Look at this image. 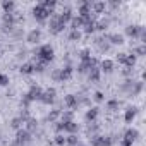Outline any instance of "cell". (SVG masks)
I'll return each instance as SVG.
<instances>
[{
    "mask_svg": "<svg viewBox=\"0 0 146 146\" xmlns=\"http://www.w3.org/2000/svg\"><path fill=\"white\" fill-rule=\"evenodd\" d=\"M53 55H55L53 48H52L50 45H43V46H40V48H38L35 60H40V62H43V64H48V62H52V60H53Z\"/></svg>",
    "mask_w": 146,
    "mask_h": 146,
    "instance_id": "cell-1",
    "label": "cell"
},
{
    "mask_svg": "<svg viewBox=\"0 0 146 146\" xmlns=\"http://www.w3.org/2000/svg\"><path fill=\"white\" fill-rule=\"evenodd\" d=\"M52 16H53V12L46 11L41 4H38V5H35V7H33V17H35L36 21H40V23L46 21V19H48V17H52Z\"/></svg>",
    "mask_w": 146,
    "mask_h": 146,
    "instance_id": "cell-2",
    "label": "cell"
},
{
    "mask_svg": "<svg viewBox=\"0 0 146 146\" xmlns=\"http://www.w3.org/2000/svg\"><path fill=\"white\" fill-rule=\"evenodd\" d=\"M64 24L58 21V14H53L52 17H50V31L53 33V35H58L60 31H64Z\"/></svg>",
    "mask_w": 146,
    "mask_h": 146,
    "instance_id": "cell-3",
    "label": "cell"
},
{
    "mask_svg": "<svg viewBox=\"0 0 146 146\" xmlns=\"http://www.w3.org/2000/svg\"><path fill=\"white\" fill-rule=\"evenodd\" d=\"M41 95H43V90L40 88V86H36V84H33L31 88H29V91L26 93V98L29 100V102H40V98H41Z\"/></svg>",
    "mask_w": 146,
    "mask_h": 146,
    "instance_id": "cell-4",
    "label": "cell"
},
{
    "mask_svg": "<svg viewBox=\"0 0 146 146\" xmlns=\"http://www.w3.org/2000/svg\"><path fill=\"white\" fill-rule=\"evenodd\" d=\"M55 95H57L55 88H48V90H45V91H43V95H41L40 102H41V103H45V105H52V103H53V100H55Z\"/></svg>",
    "mask_w": 146,
    "mask_h": 146,
    "instance_id": "cell-5",
    "label": "cell"
},
{
    "mask_svg": "<svg viewBox=\"0 0 146 146\" xmlns=\"http://www.w3.org/2000/svg\"><path fill=\"white\" fill-rule=\"evenodd\" d=\"M16 141L19 143V144H28L29 141H31V132H28L26 129H19L17 132H16Z\"/></svg>",
    "mask_w": 146,
    "mask_h": 146,
    "instance_id": "cell-6",
    "label": "cell"
},
{
    "mask_svg": "<svg viewBox=\"0 0 146 146\" xmlns=\"http://www.w3.org/2000/svg\"><path fill=\"white\" fill-rule=\"evenodd\" d=\"M41 40V29H31L29 33H28V36H26V41L28 43H31V45H35V43H38Z\"/></svg>",
    "mask_w": 146,
    "mask_h": 146,
    "instance_id": "cell-7",
    "label": "cell"
},
{
    "mask_svg": "<svg viewBox=\"0 0 146 146\" xmlns=\"http://www.w3.org/2000/svg\"><path fill=\"white\" fill-rule=\"evenodd\" d=\"M95 67H96V58H90V60L81 62L79 67H78V70H79V72H90V70L95 69Z\"/></svg>",
    "mask_w": 146,
    "mask_h": 146,
    "instance_id": "cell-8",
    "label": "cell"
},
{
    "mask_svg": "<svg viewBox=\"0 0 146 146\" xmlns=\"http://www.w3.org/2000/svg\"><path fill=\"white\" fill-rule=\"evenodd\" d=\"M110 144H112V139L105 136H95L91 139V146H110Z\"/></svg>",
    "mask_w": 146,
    "mask_h": 146,
    "instance_id": "cell-9",
    "label": "cell"
},
{
    "mask_svg": "<svg viewBox=\"0 0 146 146\" xmlns=\"http://www.w3.org/2000/svg\"><path fill=\"white\" fill-rule=\"evenodd\" d=\"M70 19H72V9H70V7H65V9L58 14V21L65 26L67 23H70Z\"/></svg>",
    "mask_w": 146,
    "mask_h": 146,
    "instance_id": "cell-10",
    "label": "cell"
},
{
    "mask_svg": "<svg viewBox=\"0 0 146 146\" xmlns=\"http://www.w3.org/2000/svg\"><path fill=\"white\" fill-rule=\"evenodd\" d=\"M143 26H137V24H129L125 28V35L131 36V38H139V33H141Z\"/></svg>",
    "mask_w": 146,
    "mask_h": 146,
    "instance_id": "cell-11",
    "label": "cell"
},
{
    "mask_svg": "<svg viewBox=\"0 0 146 146\" xmlns=\"http://www.w3.org/2000/svg\"><path fill=\"white\" fill-rule=\"evenodd\" d=\"M84 24H86V21H84L83 17L72 16V19H70V28H72V29H79V31H81V28H84Z\"/></svg>",
    "mask_w": 146,
    "mask_h": 146,
    "instance_id": "cell-12",
    "label": "cell"
},
{
    "mask_svg": "<svg viewBox=\"0 0 146 146\" xmlns=\"http://www.w3.org/2000/svg\"><path fill=\"white\" fill-rule=\"evenodd\" d=\"M72 74H74V69H72L70 65H67V67L60 69V83H64V81L70 79V78H72Z\"/></svg>",
    "mask_w": 146,
    "mask_h": 146,
    "instance_id": "cell-13",
    "label": "cell"
},
{
    "mask_svg": "<svg viewBox=\"0 0 146 146\" xmlns=\"http://www.w3.org/2000/svg\"><path fill=\"white\" fill-rule=\"evenodd\" d=\"M136 113H137V108H136V107H129V108L125 110V113H124V120H125V124H131V122L134 120Z\"/></svg>",
    "mask_w": 146,
    "mask_h": 146,
    "instance_id": "cell-14",
    "label": "cell"
},
{
    "mask_svg": "<svg viewBox=\"0 0 146 146\" xmlns=\"http://www.w3.org/2000/svg\"><path fill=\"white\" fill-rule=\"evenodd\" d=\"M105 9H107V4L105 2H91V12H95V14H102V12H105Z\"/></svg>",
    "mask_w": 146,
    "mask_h": 146,
    "instance_id": "cell-15",
    "label": "cell"
},
{
    "mask_svg": "<svg viewBox=\"0 0 146 146\" xmlns=\"http://www.w3.org/2000/svg\"><path fill=\"white\" fill-rule=\"evenodd\" d=\"M100 76H102V70H100L98 67H95V69H91V70L88 72V79H90L91 83H98V81H100Z\"/></svg>",
    "mask_w": 146,
    "mask_h": 146,
    "instance_id": "cell-16",
    "label": "cell"
},
{
    "mask_svg": "<svg viewBox=\"0 0 146 146\" xmlns=\"http://www.w3.org/2000/svg\"><path fill=\"white\" fill-rule=\"evenodd\" d=\"M64 103H65L69 108H76V107H78V96H76V95H65Z\"/></svg>",
    "mask_w": 146,
    "mask_h": 146,
    "instance_id": "cell-17",
    "label": "cell"
},
{
    "mask_svg": "<svg viewBox=\"0 0 146 146\" xmlns=\"http://www.w3.org/2000/svg\"><path fill=\"white\" fill-rule=\"evenodd\" d=\"M19 70H21V74H24V76H31L35 72V65H33V62H26V64L21 65Z\"/></svg>",
    "mask_w": 146,
    "mask_h": 146,
    "instance_id": "cell-18",
    "label": "cell"
},
{
    "mask_svg": "<svg viewBox=\"0 0 146 146\" xmlns=\"http://www.w3.org/2000/svg\"><path fill=\"white\" fill-rule=\"evenodd\" d=\"M107 40H108V43H112V45H122V43H124V36H122V35H119V33L108 35V36H107Z\"/></svg>",
    "mask_w": 146,
    "mask_h": 146,
    "instance_id": "cell-19",
    "label": "cell"
},
{
    "mask_svg": "<svg viewBox=\"0 0 146 146\" xmlns=\"http://www.w3.org/2000/svg\"><path fill=\"white\" fill-rule=\"evenodd\" d=\"M98 69L103 70V72H112V70H113V62H112L110 58H105V60H102V64H100Z\"/></svg>",
    "mask_w": 146,
    "mask_h": 146,
    "instance_id": "cell-20",
    "label": "cell"
},
{
    "mask_svg": "<svg viewBox=\"0 0 146 146\" xmlns=\"http://www.w3.org/2000/svg\"><path fill=\"white\" fill-rule=\"evenodd\" d=\"M2 9H4V14H12V11L16 9V4L12 2V0H4Z\"/></svg>",
    "mask_w": 146,
    "mask_h": 146,
    "instance_id": "cell-21",
    "label": "cell"
},
{
    "mask_svg": "<svg viewBox=\"0 0 146 146\" xmlns=\"http://www.w3.org/2000/svg\"><path fill=\"white\" fill-rule=\"evenodd\" d=\"M78 129H79L78 122L70 120V122H65V131H64V132H69V134H76V132H78Z\"/></svg>",
    "mask_w": 146,
    "mask_h": 146,
    "instance_id": "cell-22",
    "label": "cell"
},
{
    "mask_svg": "<svg viewBox=\"0 0 146 146\" xmlns=\"http://www.w3.org/2000/svg\"><path fill=\"white\" fill-rule=\"evenodd\" d=\"M96 117H98V108H96V107L90 108V110L86 112V115H84V119H86L88 122H95V120H96Z\"/></svg>",
    "mask_w": 146,
    "mask_h": 146,
    "instance_id": "cell-23",
    "label": "cell"
},
{
    "mask_svg": "<svg viewBox=\"0 0 146 146\" xmlns=\"http://www.w3.org/2000/svg\"><path fill=\"white\" fill-rule=\"evenodd\" d=\"M124 137H125V139H129V141H132V143H134V141H136V139H137V137H139V132H137V131H136V129H127V131H125V132H124Z\"/></svg>",
    "mask_w": 146,
    "mask_h": 146,
    "instance_id": "cell-24",
    "label": "cell"
},
{
    "mask_svg": "<svg viewBox=\"0 0 146 146\" xmlns=\"http://www.w3.org/2000/svg\"><path fill=\"white\" fill-rule=\"evenodd\" d=\"M136 60H137V57H136V55H132V53H127V57H125V62H124V67H127V69L134 67V65H136Z\"/></svg>",
    "mask_w": 146,
    "mask_h": 146,
    "instance_id": "cell-25",
    "label": "cell"
},
{
    "mask_svg": "<svg viewBox=\"0 0 146 146\" xmlns=\"http://www.w3.org/2000/svg\"><path fill=\"white\" fill-rule=\"evenodd\" d=\"M119 107H120V102L119 100H108L107 102V110H110V112L119 110Z\"/></svg>",
    "mask_w": 146,
    "mask_h": 146,
    "instance_id": "cell-26",
    "label": "cell"
},
{
    "mask_svg": "<svg viewBox=\"0 0 146 146\" xmlns=\"http://www.w3.org/2000/svg\"><path fill=\"white\" fill-rule=\"evenodd\" d=\"M23 124H24V122H23V119H21V117H14V119L11 120V127H12V129H16V131L23 129Z\"/></svg>",
    "mask_w": 146,
    "mask_h": 146,
    "instance_id": "cell-27",
    "label": "cell"
},
{
    "mask_svg": "<svg viewBox=\"0 0 146 146\" xmlns=\"http://www.w3.org/2000/svg\"><path fill=\"white\" fill-rule=\"evenodd\" d=\"M81 36H83V33H81L79 29H72V31L69 33V40H70V41H79Z\"/></svg>",
    "mask_w": 146,
    "mask_h": 146,
    "instance_id": "cell-28",
    "label": "cell"
},
{
    "mask_svg": "<svg viewBox=\"0 0 146 146\" xmlns=\"http://www.w3.org/2000/svg\"><path fill=\"white\" fill-rule=\"evenodd\" d=\"M65 144H69V146H76V144H79L78 136H76V134H69V136L65 137Z\"/></svg>",
    "mask_w": 146,
    "mask_h": 146,
    "instance_id": "cell-29",
    "label": "cell"
},
{
    "mask_svg": "<svg viewBox=\"0 0 146 146\" xmlns=\"http://www.w3.org/2000/svg\"><path fill=\"white\" fill-rule=\"evenodd\" d=\"M144 53H146V45H139L132 50V55H136V57H143Z\"/></svg>",
    "mask_w": 146,
    "mask_h": 146,
    "instance_id": "cell-30",
    "label": "cell"
},
{
    "mask_svg": "<svg viewBox=\"0 0 146 146\" xmlns=\"http://www.w3.org/2000/svg\"><path fill=\"white\" fill-rule=\"evenodd\" d=\"M2 21H4V26H12L14 24V14H4Z\"/></svg>",
    "mask_w": 146,
    "mask_h": 146,
    "instance_id": "cell-31",
    "label": "cell"
},
{
    "mask_svg": "<svg viewBox=\"0 0 146 146\" xmlns=\"http://www.w3.org/2000/svg\"><path fill=\"white\" fill-rule=\"evenodd\" d=\"M60 113H62L60 110H57V108H53V110H50V113H48V117H46V119H48L50 122H53V120H57V119L60 117Z\"/></svg>",
    "mask_w": 146,
    "mask_h": 146,
    "instance_id": "cell-32",
    "label": "cell"
},
{
    "mask_svg": "<svg viewBox=\"0 0 146 146\" xmlns=\"http://www.w3.org/2000/svg\"><path fill=\"white\" fill-rule=\"evenodd\" d=\"M79 58H81V62H84V60H90V58H91V52H90L88 48L81 50V52H79Z\"/></svg>",
    "mask_w": 146,
    "mask_h": 146,
    "instance_id": "cell-33",
    "label": "cell"
},
{
    "mask_svg": "<svg viewBox=\"0 0 146 146\" xmlns=\"http://www.w3.org/2000/svg\"><path fill=\"white\" fill-rule=\"evenodd\" d=\"M26 124H28V127H26V131H28V132L35 131V129H36V125H38V122H36L35 119H28V120H26Z\"/></svg>",
    "mask_w": 146,
    "mask_h": 146,
    "instance_id": "cell-34",
    "label": "cell"
},
{
    "mask_svg": "<svg viewBox=\"0 0 146 146\" xmlns=\"http://www.w3.org/2000/svg\"><path fill=\"white\" fill-rule=\"evenodd\" d=\"M93 100H95L96 103H103V102H105V95H103L102 91H96V93L93 95Z\"/></svg>",
    "mask_w": 146,
    "mask_h": 146,
    "instance_id": "cell-35",
    "label": "cell"
},
{
    "mask_svg": "<svg viewBox=\"0 0 146 146\" xmlns=\"http://www.w3.org/2000/svg\"><path fill=\"white\" fill-rule=\"evenodd\" d=\"M60 117H62V122H70L72 120V112H64V113H60Z\"/></svg>",
    "mask_w": 146,
    "mask_h": 146,
    "instance_id": "cell-36",
    "label": "cell"
},
{
    "mask_svg": "<svg viewBox=\"0 0 146 146\" xmlns=\"http://www.w3.org/2000/svg\"><path fill=\"white\" fill-rule=\"evenodd\" d=\"M52 79H53L55 83H60V69H55V70L52 72Z\"/></svg>",
    "mask_w": 146,
    "mask_h": 146,
    "instance_id": "cell-37",
    "label": "cell"
},
{
    "mask_svg": "<svg viewBox=\"0 0 146 146\" xmlns=\"http://www.w3.org/2000/svg\"><path fill=\"white\" fill-rule=\"evenodd\" d=\"M9 84V76L7 74H0V86H7Z\"/></svg>",
    "mask_w": 146,
    "mask_h": 146,
    "instance_id": "cell-38",
    "label": "cell"
},
{
    "mask_svg": "<svg viewBox=\"0 0 146 146\" xmlns=\"http://www.w3.org/2000/svg\"><path fill=\"white\" fill-rule=\"evenodd\" d=\"M55 143H57L58 146H64V144H65V137H64L62 134H57V136H55Z\"/></svg>",
    "mask_w": 146,
    "mask_h": 146,
    "instance_id": "cell-39",
    "label": "cell"
},
{
    "mask_svg": "<svg viewBox=\"0 0 146 146\" xmlns=\"http://www.w3.org/2000/svg\"><path fill=\"white\" fill-rule=\"evenodd\" d=\"M125 57H127V53H117V62H120L122 65H124V62H125Z\"/></svg>",
    "mask_w": 146,
    "mask_h": 146,
    "instance_id": "cell-40",
    "label": "cell"
},
{
    "mask_svg": "<svg viewBox=\"0 0 146 146\" xmlns=\"http://www.w3.org/2000/svg\"><path fill=\"white\" fill-rule=\"evenodd\" d=\"M55 129H57V132H64V131H65V122H62V120L57 122V127H55Z\"/></svg>",
    "mask_w": 146,
    "mask_h": 146,
    "instance_id": "cell-41",
    "label": "cell"
},
{
    "mask_svg": "<svg viewBox=\"0 0 146 146\" xmlns=\"http://www.w3.org/2000/svg\"><path fill=\"white\" fill-rule=\"evenodd\" d=\"M0 46H2V43H0Z\"/></svg>",
    "mask_w": 146,
    "mask_h": 146,
    "instance_id": "cell-42",
    "label": "cell"
}]
</instances>
